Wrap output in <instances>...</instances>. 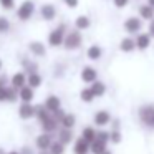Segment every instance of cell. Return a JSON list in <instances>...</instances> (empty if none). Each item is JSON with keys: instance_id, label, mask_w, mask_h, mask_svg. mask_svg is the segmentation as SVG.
I'll return each mask as SVG.
<instances>
[{"instance_id": "obj_1", "label": "cell", "mask_w": 154, "mask_h": 154, "mask_svg": "<svg viewBox=\"0 0 154 154\" xmlns=\"http://www.w3.org/2000/svg\"><path fill=\"white\" fill-rule=\"evenodd\" d=\"M137 118L141 124L149 129H154V103H144L137 108Z\"/></svg>"}, {"instance_id": "obj_2", "label": "cell", "mask_w": 154, "mask_h": 154, "mask_svg": "<svg viewBox=\"0 0 154 154\" xmlns=\"http://www.w3.org/2000/svg\"><path fill=\"white\" fill-rule=\"evenodd\" d=\"M66 25L65 23H61V25H58L55 30H51L50 33H48V45L50 47H53V48H57V47H61V45L65 43V37H66Z\"/></svg>"}, {"instance_id": "obj_3", "label": "cell", "mask_w": 154, "mask_h": 154, "mask_svg": "<svg viewBox=\"0 0 154 154\" xmlns=\"http://www.w3.org/2000/svg\"><path fill=\"white\" fill-rule=\"evenodd\" d=\"M81 43H83L81 32L80 30H71V32H68L66 37H65L63 47L66 48V50H78V48L81 47Z\"/></svg>"}, {"instance_id": "obj_4", "label": "cell", "mask_w": 154, "mask_h": 154, "mask_svg": "<svg viewBox=\"0 0 154 154\" xmlns=\"http://www.w3.org/2000/svg\"><path fill=\"white\" fill-rule=\"evenodd\" d=\"M113 119L114 118L111 116V113L108 109H98L96 113L93 114V124L96 128H100V129H104L106 126H109Z\"/></svg>"}, {"instance_id": "obj_5", "label": "cell", "mask_w": 154, "mask_h": 154, "mask_svg": "<svg viewBox=\"0 0 154 154\" xmlns=\"http://www.w3.org/2000/svg\"><path fill=\"white\" fill-rule=\"evenodd\" d=\"M123 27H124V30H126V33L137 35L143 30V20H141L139 17H136V15H133V17H128L126 20H124Z\"/></svg>"}, {"instance_id": "obj_6", "label": "cell", "mask_w": 154, "mask_h": 154, "mask_svg": "<svg viewBox=\"0 0 154 154\" xmlns=\"http://www.w3.org/2000/svg\"><path fill=\"white\" fill-rule=\"evenodd\" d=\"M53 134H47V133H42L37 136L35 139V146H37L38 151H50L51 144H53Z\"/></svg>"}, {"instance_id": "obj_7", "label": "cell", "mask_w": 154, "mask_h": 154, "mask_svg": "<svg viewBox=\"0 0 154 154\" xmlns=\"http://www.w3.org/2000/svg\"><path fill=\"white\" fill-rule=\"evenodd\" d=\"M80 78L83 83H88V85H93L94 81H98V70L94 66H83L81 68V73H80Z\"/></svg>"}, {"instance_id": "obj_8", "label": "cell", "mask_w": 154, "mask_h": 154, "mask_svg": "<svg viewBox=\"0 0 154 154\" xmlns=\"http://www.w3.org/2000/svg\"><path fill=\"white\" fill-rule=\"evenodd\" d=\"M33 12H35V4L32 2V0H25L23 4L18 7L17 15H18L20 20H28V18L33 15Z\"/></svg>"}, {"instance_id": "obj_9", "label": "cell", "mask_w": 154, "mask_h": 154, "mask_svg": "<svg viewBox=\"0 0 154 154\" xmlns=\"http://www.w3.org/2000/svg\"><path fill=\"white\" fill-rule=\"evenodd\" d=\"M40 126H42V129H43V133H47V134H55V133H58V131H60V128H61L60 123H58V121L53 118V114H51L47 121H43Z\"/></svg>"}, {"instance_id": "obj_10", "label": "cell", "mask_w": 154, "mask_h": 154, "mask_svg": "<svg viewBox=\"0 0 154 154\" xmlns=\"http://www.w3.org/2000/svg\"><path fill=\"white\" fill-rule=\"evenodd\" d=\"M136 48L137 50H141V51H144V50H147V48L151 47V42H152V37H151L149 33H144V32H141V33H137L136 35Z\"/></svg>"}, {"instance_id": "obj_11", "label": "cell", "mask_w": 154, "mask_h": 154, "mask_svg": "<svg viewBox=\"0 0 154 154\" xmlns=\"http://www.w3.org/2000/svg\"><path fill=\"white\" fill-rule=\"evenodd\" d=\"M27 78H28V75L25 71H18V73H15L10 78V86H14L15 90L20 91L23 86H27Z\"/></svg>"}, {"instance_id": "obj_12", "label": "cell", "mask_w": 154, "mask_h": 154, "mask_svg": "<svg viewBox=\"0 0 154 154\" xmlns=\"http://www.w3.org/2000/svg\"><path fill=\"white\" fill-rule=\"evenodd\" d=\"M43 106L47 108L51 114H53V113H57L58 109H61V100L57 96V94H50V96H47Z\"/></svg>"}, {"instance_id": "obj_13", "label": "cell", "mask_w": 154, "mask_h": 154, "mask_svg": "<svg viewBox=\"0 0 154 154\" xmlns=\"http://www.w3.org/2000/svg\"><path fill=\"white\" fill-rule=\"evenodd\" d=\"M73 152L75 154H90L91 152V144L86 143L83 137H78L76 141L73 143Z\"/></svg>"}, {"instance_id": "obj_14", "label": "cell", "mask_w": 154, "mask_h": 154, "mask_svg": "<svg viewBox=\"0 0 154 154\" xmlns=\"http://www.w3.org/2000/svg\"><path fill=\"white\" fill-rule=\"evenodd\" d=\"M57 141H60L61 144L68 146L70 143L75 141V134H73V129H65V128H60V131L57 133Z\"/></svg>"}, {"instance_id": "obj_15", "label": "cell", "mask_w": 154, "mask_h": 154, "mask_svg": "<svg viewBox=\"0 0 154 154\" xmlns=\"http://www.w3.org/2000/svg\"><path fill=\"white\" fill-rule=\"evenodd\" d=\"M18 116L22 119H32L35 118V106L32 103H22L18 108Z\"/></svg>"}, {"instance_id": "obj_16", "label": "cell", "mask_w": 154, "mask_h": 154, "mask_svg": "<svg viewBox=\"0 0 154 154\" xmlns=\"http://www.w3.org/2000/svg\"><path fill=\"white\" fill-rule=\"evenodd\" d=\"M119 50L123 51V53H133L134 50H137V48H136V40H134L133 37H124V38H121V42H119Z\"/></svg>"}, {"instance_id": "obj_17", "label": "cell", "mask_w": 154, "mask_h": 154, "mask_svg": "<svg viewBox=\"0 0 154 154\" xmlns=\"http://www.w3.org/2000/svg\"><path fill=\"white\" fill-rule=\"evenodd\" d=\"M40 14H42V18H43V20L51 22L57 17V7H55L53 4H45V5H42Z\"/></svg>"}, {"instance_id": "obj_18", "label": "cell", "mask_w": 154, "mask_h": 154, "mask_svg": "<svg viewBox=\"0 0 154 154\" xmlns=\"http://www.w3.org/2000/svg\"><path fill=\"white\" fill-rule=\"evenodd\" d=\"M101 57H103V48H101L100 45L93 43V45H90V47H88V50H86V58H88V60L98 61Z\"/></svg>"}, {"instance_id": "obj_19", "label": "cell", "mask_w": 154, "mask_h": 154, "mask_svg": "<svg viewBox=\"0 0 154 154\" xmlns=\"http://www.w3.org/2000/svg\"><path fill=\"white\" fill-rule=\"evenodd\" d=\"M137 14H139L141 20H146V22H152L154 20V8L149 7L147 4L141 5V7L137 8Z\"/></svg>"}, {"instance_id": "obj_20", "label": "cell", "mask_w": 154, "mask_h": 154, "mask_svg": "<svg viewBox=\"0 0 154 154\" xmlns=\"http://www.w3.org/2000/svg\"><path fill=\"white\" fill-rule=\"evenodd\" d=\"M96 133H98V129L94 126H85L83 129H81V137H83L86 143L93 144L94 141H96Z\"/></svg>"}, {"instance_id": "obj_21", "label": "cell", "mask_w": 154, "mask_h": 154, "mask_svg": "<svg viewBox=\"0 0 154 154\" xmlns=\"http://www.w3.org/2000/svg\"><path fill=\"white\" fill-rule=\"evenodd\" d=\"M28 50H30V53L35 55V57H45V55H47V47H45L42 42H32V43L28 45Z\"/></svg>"}, {"instance_id": "obj_22", "label": "cell", "mask_w": 154, "mask_h": 154, "mask_svg": "<svg viewBox=\"0 0 154 154\" xmlns=\"http://www.w3.org/2000/svg\"><path fill=\"white\" fill-rule=\"evenodd\" d=\"M18 94H20V101H22V103H32L33 98H35V90L27 85V86H23L20 91H18Z\"/></svg>"}, {"instance_id": "obj_23", "label": "cell", "mask_w": 154, "mask_h": 154, "mask_svg": "<svg viewBox=\"0 0 154 154\" xmlns=\"http://www.w3.org/2000/svg\"><path fill=\"white\" fill-rule=\"evenodd\" d=\"M90 88H91V91H93V94L96 98H101V96H104L106 94V91H108V86H106V83H103V81H94L93 85H90Z\"/></svg>"}, {"instance_id": "obj_24", "label": "cell", "mask_w": 154, "mask_h": 154, "mask_svg": "<svg viewBox=\"0 0 154 154\" xmlns=\"http://www.w3.org/2000/svg\"><path fill=\"white\" fill-rule=\"evenodd\" d=\"M50 116H51V113L43 106V104H37V106H35V118L38 119V123H40V124L43 123V121H47Z\"/></svg>"}, {"instance_id": "obj_25", "label": "cell", "mask_w": 154, "mask_h": 154, "mask_svg": "<svg viewBox=\"0 0 154 154\" xmlns=\"http://www.w3.org/2000/svg\"><path fill=\"white\" fill-rule=\"evenodd\" d=\"M90 25H91V20H90V17L88 15H80V17H76L75 18V28L76 30H88L90 28Z\"/></svg>"}, {"instance_id": "obj_26", "label": "cell", "mask_w": 154, "mask_h": 154, "mask_svg": "<svg viewBox=\"0 0 154 154\" xmlns=\"http://www.w3.org/2000/svg\"><path fill=\"white\" fill-rule=\"evenodd\" d=\"M60 126L65 128V129H73V128L76 126V116H75L73 113H66L65 118L60 121Z\"/></svg>"}, {"instance_id": "obj_27", "label": "cell", "mask_w": 154, "mask_h": 154, "mask_svg": "<svg viewBox=\"0 0 154 154\" xmlns=\"http://www.w3.org/2000/svg\"><path fill=\"white\" fill-rule=\"evenodd\" d=\"M42 83H43V78H42V75H40V73H32V75H28V78H27V85H28L30 88L37 90V88H40V86H42Z\"/></svg>"}, {"instance_id": "obj_28", "label": "cell", "mask_w": 154, "mask_h": 154, "mask_svg": "<svg viewBox=\"0 0 154 154\" xmlns=\"http://www.w3.org/2000/svg\"><path fill=\"white\" fill-rule=\"evenodd\" d=\"M80 100L83 101V103H93L94 100H96V96L93 94V91H91V88L90 86H86V88H83V90L80 91Z\"/></svg>"}, {"instance_id": "obj_29", "label": "cell", "mask_w": 154, "mask_h": 154, "mask_svg": "<svg viewBox=\"0 0 154 154\" xmlns=\"http://www.w3.org/2000/svg\"><path fill=\"white\" fill-rule=\"evenodd\" d=\"M109 143L118 146L123 143V131L121 129H109Z\"/></svg>"}, {"instance_id": "obj_30", "label": "cell", "mask_w": 154, "mask_h": 154, "mask_svg": "<svg viewBox=\"0 0 154 154\" xmlns=\"http://www.w3.org/2000/svg\"><path fill=\"white\" fill-rule=\"evenodd\" d=\"M108 152V144H103L100 141H94L91 144V154H104Z\"/></svg>"}, {"instance_id": "obj_31", "label": "cell", "mask_w": 154, "mask_h": 154, "mask_svg": "<svg viewBox=\"0 0 154 154\" xmlns=\"http://www.w3.org/2000/svg\"><path fill=\"white\" fill-rule=\"evenodd\" d=\"M23 65V71L27 75H32V73H38V65L33 63V61H28V60H23L22 61Z\"/></svg>"}, {"instance_id": "obj_32", "label": "cell", "mask_w": 154, "mask_h": 154, "mask_svg": "<svg viewBox=\"0 0 154 154\" xmlns=\"http://www.w3.org/2000/svg\"><path fill=\"white\" fill-rule=\"evenodd\" d=\"M20 100V94L18 90H15L14 86H7V101L8 103H15V101Z\"/></svg>"}, {"instance_id": "obj_33", "label": "cell", "mask_w": 154, "mask_h": 154, "mask_svg": "<svg viewBox=\"0 0 154 154\" xmlns=\"http://www.w3.org/2000/svg\"><path fill=\"white\" fill-rule=\"evenodd\" d=\"M65 147H66L65 144H61L60 141H57V139H55L48 152H50V154H65Z\"/></svg>"}, {"instance_id": "obj_34", "label": "cell", "mask_w": 154, "mask_h": 154, "mask_svg": "<svg viewBox=\"0 0 154 154\" xmlns=\"http://www.w3.org/2000/svg\"><path fill=\"white\" fill-rule=\"evenodd\" d=\"M96 141H100V143H103V144H109V131H106V129H98V133H96Z\"/></svg>"}, {"instance_id": "obj_35", "label": "cell", "mask_w": 154, "mask_h": 154, "mask_svg": "<svg viewBox=\"0 0 154 154\" xmlns=\"http://www.w3.org/2000/svg\"><path fill=\"white\" fill-rule=\"evenodd\" d=\"M8 28H10V23H8L7 18L0 17V32H7Z\"/></svg>"}, {"instance_id": "obj_36", "label": "cell", "mask_w": 154, "mask_h": 154, "mask_svg": "<svg viewBox=\"0 0 154 154\" xmlns=\"http://www.w3.org/2000/svg\"><path fill=\"white\" fill-rule=\"evenodd\" d=\"M113 4L116 8H124V7H128L129 0H113Z\"/></svg>"}, {"instance_id": "obj_37", "label": "cell", "mask_w": 154, "mask_h": 154, "mask_svg": "<svg viewBox=\"0 0 154 154\" xmlns=\"http://www.w3.org/2000/svg\"><path fill=\"white\" fill-rule=\"evenodd\" d=\"M0 4H2V7H4V8L10 10V8H14L15 2H14V0H0Z\"/></svg>"}, {"instance_id": "obj_38", "label": "cell", "mask_w": 154, "mask_h": 154, "mask_svg": "<svg viewBox=\"0 0 154 154\" xmlns=\"http://www.w3.org/2000/svg\"><path fill=\"white\" fill-rule=\"evenodd\" d=\"M8 83H10V80L7 75H0V88H7Z\"/></svg>"}, {"instance_id": "obj_39", "label": "cell", "mask_w": 154, "mask_h": 154, "mask_svg": "<svg viewBox=\"0 0 154 154\" xmlns=\"http://www.w3.org/2000/svg\"><path fill=\"white\" fill-rule=\"evenodd\" d=\"M65 114H66V111H65V109H58L57 113H53V118L58 121V123H60V121L65 118Z\"/></svg>"}, {"instance_id": "obj_40", "label": "cell", "mask_w": 154, "mask_h": 154, "mask_svg": "<svg viewBox=\"0 0 154 154\" xmlns=\"http://www.w3.org/2000/svg\"><path fill=\"white\" fill-rule=\"evenodd\" d=\"M63 2H65V5L70 7V8H76L78 4H80V0H63Z\"/></svg>"}, {"instance_id": "obj_41", "label": "cell", "mask_w": 154, "mask_h": 154, "mask_svg": "<svg viewBox=\"0 0 154 154\" xmlns=\"http://www.w3.org/2000/svg\"><path fill=\"white\" fill-rule=\"evenodd\" d=\"M7 101V88H0V103Z\"/></svg>"}, {"instance_id": "obj_42", "label": "cell", "mask_w": 154, "mask_h": 154, "mask_svg": "<svg viewBox=\"0 0 154 154\" xmlns=\"http://www.w3.org/2000/svg\"><path fill=\"white\" fill-rule=\"evenodd\" d=\"M109 126H111V129H121V123H119V119H113Z\"/></svg>"}, {"instance_id": "obj_43", "label": "cell", "mask_w": 154, "mask_h": 154, "mask_svg": "<svg viewBox=\"0 0 154 154\" xmlns=\"http://www.w3.org/2000/svg\"><path fill=\"white\" fill-rule=\"evenodd\" d=\"M147 33H149L151 37L154 38V20H152V22H149V32H147Z\"/></svg>"}, {"instance_id": "obj_44", "label": "cell", "mask_w": 154, "mask_h": 154, "mask_svg": "<svg viewBox=\"0 0 154 154\" xmlns=\"http://www.w3.org/2000/svg\"><path fill=\"white\" fill-rule=\"evenodd\" d=\"M20 154H32V149H30L28 146H25V147H22Z\"/></svg>"}, {"instance_id": "obj_45", "label": "cell", "mask_w": 154, "mask_h": 154, "mask_svg": "<svg viewBox=\"0 0 154 154\" xmlns=\"http://www.w3.org/2000/svg\"><path fill=\"white\" fill-rule=\"evenodd\" d=\"M146 4L149 5V7H152V8H154V0H146Z\"/></svg>"}, {"instance_id": "obj_46", "label": "cell", "mask_w": 154, "mask_h": 154, "mask_svg": "<svg viewBox=\"0 0 154 154\" xmlns=\"http://www.w3.org/2000/svg\"><path fill=\"white\" fill-rule=\"evenodd\" d=\"M7 154H20L18 151H10V152H7Z\"/></svg>"}, {"instance_id": "obj_47", "label": "cell", "mask_w": 154, "mask_h": 154, "mask_svg": "<svg viewBox=\"0 0 154 154\" xmlns=\"http://www.w3.org/2000/svg\"><path fill=\"white\" fill-rule=\"evenodd\" d=\"M38 154H50V152H48V151H40Z\"/></svg>"}, {"instance_id": "obj_48", "label": "cell", "mask_w": 154, "mask_h": 154, "mask_svg": "<svg viewBox=\"0 0 154 154\" xmlns=\"http://www.w3.org/2000/svg\"><path fill=\"white\" fill-rule=\"evenodd\" d=\"M0 154H7V152H5V151L2 149V147H0Z\"/></svg>"}, {"instance_id": "obj_49", "label": "cell", "mask_w": 154, "mask_h": 154, "mask_svg": "<svg viewBox=\"0 0 154 154\" xmlns=\"http://www.w3.org/2000/svg\"><path fill=\"white\" fill-rule=\"evenodd\" d=\"M104 154H113V152H111V151H108V152H104Z\"/></svg>"}, {"instance_id": "obj_50", "label": "cell", "mask_w": 154, "mask_h": 154, "mask_svg": "<svg viewBox=\"0 0 154 154\" xmlns=\"http://www.w3.org/2000/svg\"><path fill=\"white\" fill-rule=\"evenodd\" d=\"M0 70H2V60H0Z\"/></svg>"}]
</instances>
